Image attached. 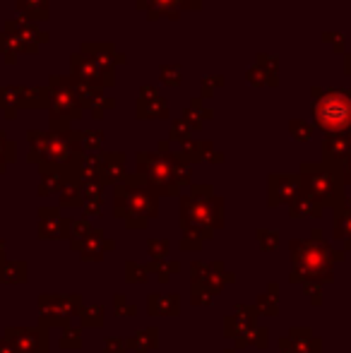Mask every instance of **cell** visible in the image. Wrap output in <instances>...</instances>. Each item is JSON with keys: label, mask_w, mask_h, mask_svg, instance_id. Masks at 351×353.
Segmentation results:
<instances>
[{"label": "cell", "mask_w": 351, "mask_h": 353, "mask_svg": "<svg viewBox=\"0 0 351 353\" xmlns=\"http://www.w3.org/2000/svg\"><path fill=\"white\" fill-rule=\"evenodd\" d=\"M48 123L51 130L68 132L70 121L82 116L80 82L72 74H51L48 77Z\"/></svg>", "instance_id": "6da1fadb"}, {"label": "cell", "mask_w": 351, "mask_h": 353, "mask_svg": "<svg viewBox=\"0 0 351 353\" xmlns=\"http://www.w3.org/2000/svg\"><path fill=\"white\" fill-rule=\"evenodd\" d=\"M313 118L328 135H342L351 128V94L347 89H313Z\"/></svg>", "instance_id": "7a4b0ae2"}, {"label": "cell", "mask_w": 351, "mask_h": 353, "mask_svg": "<svg viewBox=\"0 0 351 353\" xmlns=\"http://www.w3.org/2000/svg\"><path fill=\"white\" fill-rule=\"evenodd\" d=\"M19 108H48V89L41 84H0V111H5V118L12 121Z\"/></svg>", "instance_id": "3957f363"}, {"label": "cell", "mask_w": 351, "mask_h": 353, "mask_svg": "<svg viewBox=\"0 0 351 353\" xmlns=\"http://www.w3.org/2000/svg\"><path fill=\"white\" fill-rule=\"evenodd\" d=\"M70 74L85 87L108 89L113 87V70L103 68L101 63L92 61L85 53H72L70 56Z\"/></svg>", "instance_id": "277c9868"}, {"label": "cell", "mask_w": 351, "mask_h": 353, "mask_svg": "<svg viewBox=\"0 0 351 353\" xmlns=\"http://www.w3.org/2000/svg\"><path fill=\"white\" fill-rule=\"evenodd\" d=\"M3 29L14 39L19 53H24V56L39 53V46H41V43H48V39H51L48 32H43V29L37 27V22H29V19L19 17V14L12 19H8Z\"/></svg>", "instance_id": "5b68a950"}, {"label": "cell", "mask_w": 351, "mask_h": 353, "mask_svg": "<svg viewBox=\"0 0 351 353\" xmlns=\"http://www.w3.org/2000/svg\"><path fill=\"white\" fill-rule=\"evenodd\" d=\"M80 53H85V56H89L92 61L101 63L103 68H111V70L116 63H126V58L118 56L116 48H113L111 43H82Z\"/></svg>", "instance_id": "8992f818"}, {"label": "cell", "mask_w": 351, "mask_h": 353, "mask_svg": "<svg viewBox=\"0 0 351 353\" xmlns=\"http://www.w3.org/2000/svg\"><path fill=\"white\" fill-rule=\"evenodd\" d=\"M140 116H166V101L161 99V94L154 92V87L140 89Z\"/></svg>", "instance_id": "52a82bcc"}, {"label": "cell", "mask_w": 351, "mask_h": 353, "mask_svg": "<svg viewBox=\"0 0 351 353\" xmlns=\"http://www.w3.org/2000/svg\"><path fill=\"white\" fill-rule=\"evenodd\" d=\"M14 8H17L19 17L29 19V22H46L51 14H48V0H14Z\"/></svg>", "instance_id": "ba28073f"}, {"label": "cell", "mask_w": 351, "mask_h": 353, "mask_svg": "<svg viewBox=\"0 0 351 353\" xmlns=\"http://www.w3.org/2000/svg\"><path fill=\"white\" fill-rule=\"evenodd\" d=\"M0 56H3V61L8 63V65H14V63H17V56H19L17 43H14V39L10 37L5 29L0 32Z\"/></svg>", "instance_id": "9c48e42d"}, {"label": "cell", "mask_w": 351, "mask_h": 353, "mask_svg": "<svg viewBox=\"0 0 351 353\" xmlns=\"http://www.w3.org/2000/svg\"><path fill=\"white\" fill-rule=\"evenodd\" d=\"M12 161H14V142L8 140V135L0 130V173H3L5 166Z\"/></svg>", "instance_id": "30bf717a"}, {"label": "cell", "mask_w": 351, "mask_h": 353, "mask_svg": "<svg viewBox=\"0 0 351 353\" xmlns=\"http://www.w3.org/2000/svg\"><path fill=\"white\" fill-rule=\"evenodd\" d=\"M161 82H166V84H178L181 82V68H176V65H164L161 68Z\"/></svg>", "instance_id": "8fae6325"}, {"label": "cell", "mask_w": 351, "mask_h": 353, "mask_svg": "<svg viewBox=\"0 0 351 353\" xmlns=\"http://www.w3.org/2000/svg\"><path fill=\"white\" fill-rule=\"evenodd\" d=\"M221 84H224V77H207L205 82H202V94L210 97V94L214 92V87H221Z\"/></svg>", "instance_id": "7c38bea8"}, {"label": "cell", "mask_w": 351, "mask_h": 353, "mask_svg": "<svg viewBox=\"0 0 351 353\" xmlns=\"http://www.w3.org/2000/svg\"><path fill=\"white\" fill-rule=\"evenodd\" d=\"M291 130H294V135L299 132V135L303 137V140H305V137H310V132H308L310 128L305 125V123H301V121H294V123H291Z\"/></svg>", "instance_id": "4fadbf2b"}, {"label": "cell", "mask_w": 351, "mask_h": 353, "mask_svg": "<svg viewBox=\"0 0 351 353\" xmlns=\"http://www.w3.org/2000/svg\"><path fill=\"white\" fill-rule=\"evenodd\" d=\"M178 3H181V10H197L200 8V0H178Z\"/></svg>", "instance_id": "5bb4252c"}, {"label": "cell", "mask_w": 351, "mask_h": 353, "mask_svg": "<svg viewBox=\"0 0 351 353\" xmlns=\"http://www.w3.org/2000/svg\"><path fill=\"white\" fill-rule=\"evenodd\" d=\"M347 70H349V74H351V56L347 58Z\"/></svg>", "instance_id": "9a60e30c"}]
</instances>
